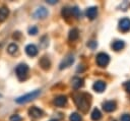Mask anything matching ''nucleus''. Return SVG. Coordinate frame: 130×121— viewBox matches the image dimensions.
I'll list each match as a JSON object with an SVG mask.
<instances>
[{"label": "nucleus", "instance_id": "obj_18", "mask_svg": "<svg viewBox=\"0 0 130 121\" xmlns=\"http://www.w3.org/2000/svg\"><path fill=\"white\" fill-rule=\"evenodd\" d=\"M9 14V10L6 7H1L0 8V21H4Z\"/></svg>", "mask_w": 130, "mask_h": 121}, {"label": "nucleus", "instance_id": "obj_14", "mask_svg": "<svg viewBox=\"0 0 130 121\" xmlns=\"http://www.w3.org/2000/svg\"><path fill=\"white\" fill-rule=\"evenodd\" d=\"M71 83H72V86L75 89H77V88H80L83 85V79L80 78V77H78V76H75V77L72 78Z\"/></svg>", "mask_w": 130, "mask_h": 121}, {"label": "nucleus", "instance_id": "obj_21", "mask_svg": "<svg viewBox=\"0 0 130 121\" xmlns=\"http://www.w3.org/2000/svg\"><path fill=\"white\" fill-rule=\"evenodd\" d=\"M62 16L65 17V18H69L71 15H72V11H71V8H68V7H65L62 9Z\"/></svg>", "mask_w": 130, "mask_h": 121}, {"label": "nucleus", "instance_id": "obj_22", "mask_svg": "<svg viewBox=\"0 0 130 121\" xmlns=\"http://www.w3.org/2000/svg\"><path fill=\"white\" fill-rule=\"evenodd\" d=\"M69 120L70 121H81L82 120V118H81V116L78 114V113H72L71 115H70V117H69Z\"/></svg>", "mask_w": 130, "mask_h": 121}, {"label": "nucleus", "instance_id": "obj_26", "mask_svg": "<svg viewBox=\"0 0 130 121\" xmlns=\"http://www.w3.org/2000/svg\"><path fill=\"white\" fill-rule=\"evenodd\" d=\"M121 121H130V115L129 114H124L121 116Z\"/></svg>", "mask_w": 130, "mask_h": 121}, {"label": "nucleus", "instance_id": "obj_5", "mask_svg": "<svg viewBox=\"0 0 130 121\" xmlns=\"http://www.w3.org/2000/svg\"><path fill=\"white\" fill-rule=\"evenodd\" d=\"M73 62H74V56L73 55H71V54H69V55H67L62 61H61V63H60V65H59V68L62 70V69H65V68H68V67H70L72 64H73Z\"/></svg>", "mask_w": 130, "mask_h": 121}, {"label": "nucleus", "instance_id": "obj_12", "mask_svg": "<svg viewBox=\"0 0 130 121\" xmlns=\"http://www.w3.org/2000/svg\"><path fill=\"white\" fill-rule=\"evenodd\" d=\"M93 89L95 90V92H98V93H102V92H104L105 90V88H106V82H104V81H102V80H98V81H95L94 83H93Z\"/></svg>", "mask_w": 130, "mask_h": 121}, {"label": "nucleus", "instance_id": "obj_20", "mask_svg": "<svg viewBox=\"0 0 130 121\" xmlns=\"http://www.w3.org/2000/svg\"><path fill=\"white\" fill-rule=\"evenodd\" d=\"M101 117H102V113L100 112V110L96 109V108L93 109V111H92V113H91V119H92V120H100Z\"/></svg>", "mask_w": 130, "mask_h": 121}, {"label": "nucleus", "instance_id": "obj_24", "mask_svg": "<svg viewBox=\"0 0 130 121\" xmlns=\"http://www.w3.org/2000/svg\"><path fill=\"white\" fill-rule=\"evenodd\" d=\"M28 34H29V35H32V36L37 35V34H38V27H37V26H30V27L28 28Z\"/></svg>", "mask_w": 130, "mask_h": 121}, {"label": "nucleus", "instance_id": "obj_25", "mask_svg": "<svg viewBox=\"0 0 130 121\" xmlns=\"http://www.w3.org/2000/svg\"><path fill=\"white\" fill-rule=\"evenodd\" d=\"M21 120H22V118L17 114H14V115L10 116V121H21Z\"/></svg>", "mask_w": 130, "mask_h": 121}, {"label": "nucleus", "instance_id": "obj_11", "mask_svg": "<svg viewBox=\"0 0 130 121\" xmlns=\"http://www.w3.org/2000/svg\"><path fill=\"white\" fill-rule=\"evenodd\" d=\"M103 109L106 112H112L116 109V103L114 101H107L103 104Z\"/></svg>", "mask_w": 130, "mask_h": 121}, {"label": "nucleus", "instance_id": "obj_1", "mask_svg": "<svg viewBox=\"0 0 130 121\" xmlns=\"http://www.w3.org/2000/svg\"><path fill=\"white\" fill-rule=\"evenodd\" d=\"M74 103L82 112H87L90 105V95L86 93H78L74 95Z\"/></svg>", "mask_w": 130, "mask_h": 121}, {"label": "nucleus", "instance_id": "obj_7", "mask_svg": "<svg viewBox=\"0 0 130 121\" xmlns=\"http://www.w3.org/2000/svg\"><path fill=\"white\" fill-rule=\"evenodd\" d=\"M119 28L123 32H127L130 29V19L129 18H122L119 21Z\"/></svg>", "mask_w": 130, "mask_h": 121}, {"label": "nucleus", "instance_id": "obj_19", "mask_svg": "<svg viewBox=\"0 0 130 121\" xmlns=\"http://www.w3.org/2000/svg\"><path fill=\"white\" fill-rule=\"evenodd\" d=\"M7 51H8V53H9V54L14 55V54H16V53H17V51H18V46H17L16 44L12 43V44H10V45L8 46Z\"/></svg>", "mask_w": 130, "mask_h": 121}, {"label": "nucleus", "instance_id": "obj_29", "mask_svg": "<svg viewBox=\"0 0 130 121\" xmlns=\"http://www.w3.org/2000/svg\"><path fill=\"white\" fill-rule=\"evenodd\" d=\"M47 2H48V3H50V4H55V3H57V1H56V0H48Z\"/></svg>", "mask_w": 130, "mask_h": 121}, {"label": "nucleus", "instance_id": "obj_16", "mask_svg": "<svg viewBox=\"0 0 130 121\" xmlns=\"http://www.w3.org/2000/svg\"><path fill=\"white\" fill-rule=\"evenodd\" d=\"M68 37H69V40H70V41H75V40H77L78 37H79V32H78V29H77L76 27H73L72 29H70Z\"/></svg>", "mask_w": 130, "mask_h": 121}, {"label": "nucleus", "instance_id": "obj_27", "mask_svg": "<svg viewBox=\"0 0 130 121\" xmlns=\"http://www.w3.org/2000/svg\"><path fill=\"white\" fill-rule=\"evenodd\" d=\"M125 87H126V89H127L128 92H130V81H127V82L125 83Z\"/></svg>", "mask_w": 130, "mask_h": 121}, {"label": "nucleus", "instance_id": "obj_30", "mask_svg": "<svg viewBox=\"0 0 130 121\" xmlns=\"http://www.w3.org/2000/svg\"><path fill=\"white\" fill-rule=\"evenodd\" d=\"M50 121H57V120H50Z\"/></svg>", "mask_w": 130, "mask_h": 121}, {"label": "nucleus", "instance_id": "obj_8", "mask_svg": "<svg viewBox=\"0 0 130 121\" xmlns=\"http://www.w3.org/2000/svg\"><path fill=\"white\" fill-rule=\"evenodd\" d=\"M47 15H48V10H47L45 7H39V8L35 11V13H34V16H35L36 18H41V19L45 18Z\"/></svg>", "mask_w": 130, "mask_h": 121}, {"label": "nucleus", "instance_id": "obj_10", "mask_svg": "<svg viewBox=\"0 0 130 121\" xmlns=\"http://www.w3.org/2000/svg\"><path fill=\"white\" fill-rule=\"evenodd\" d=\"M67 103V98L65 96H58L54 99V105L57 107H64Z\"/></svg>", "mask_w": 130, "mask_h": 121}, {"label": "nucleus", "instance_id": "obj_17", "mask_svg": "<svg viewBox=\"0 0 130 121\" xmlns=\"http://www.w3.org/2000/svg\"><path fill=\"white\" fill-rule=\"evenodd\" d=\"M124 47H125V43H124L123 41H120V40L115 41V42L112 44V48H113L115 51H120V50H122Z\"/></svg>", "mask_w": 130, "mask_h": 121}, {"label": "nucleus", "instance_id": "obj_13", "mask_svg": "<svg viewBox=\"0 0 130 121\" xmlns=\"http://www.w3.org/2000/svg\"><path fill=\"white\" fill-rule=\"evenodd\" d=\"M85 14H86V16L89 18V19H94L95 17H96V14H98V9H96V7H89V8H87L86 9V11H85Z\"/></svg>", "mask_w": 130, "mask_h": 121}, {"label": "nucleus", "instance_id": "obj_2", "mask_svg": "<svg viewBox=\"0 0 130 121\" xmlns=\"http://www.w3.org/2000/svg\"><path fill=\"white\" fill-rule=\"evenodd\" d=\"M40 95H41V90L36 89V90H32L28 94H25V95L21 96V97H18L17 99H15V102L17 104H25L27 102H30V101L37 99Z\"/></svg>", "mask_w": 130, "mask_h": 121}, {"label": "nucleus", "instance_id": "obj_28", "mask_svg": "<svg viewBox=\"0 0 130 121\" xmlns=\"http://www.w3.org/2000/svg\"><path fill=\"white\" fill-rule=\"evenodd\" d=\"M87 46H90V47H95V46H96V43L92 41V42H90L89 44H87Z\"/></svg>", "mask_w": 130, "mask_h": 121}, {"label": "nucleus", "instance_id": "obj_4", "mask_svg": "<svg viewBox=\"0 0 130 121\" xmlns=\"http://www.w3.org/2000/svg\"><path fill=\"white\" fill-rule=\"evenodd\" d=\"M109 62H110V57H109L108 54L102 52V53H99L96 55V64L99 66L105 67V66H107L109 64Z\"/></svg>", "mask_w": 130, "mask_h": 121}, {"label": "nucleus", "instance_id": "obj_6", "mask_svg": "<svg viewBox=\"0 0 130 121\" xmlns=\"http://www.w3.org/2000/svg\"><path fill=\"white\" fill-rule=\"evenodd\" d=\"M28 114L32 118H41L43 116V111L38 107H31L28 110Z\"/></svg>", "mask_w": 130, "mask_h": 121}, {"label": "nucleus", "instance_id": "obj_23", "mask_svg": "<svg viewBox=\"0 0 130 121\" xmlns=\"http://www.w3.org/2000/svg\"><path fill=\"white\" fill-rule=\"evenodd\" d=\"M71 11H72V15H74V16H76V17H79V16H80V10H79L77 7L71 8Z\"/></svg>", "mask_w": 130, "mask_h": 121}, {"label": "nucleus", "instance_id": "obj_15", "mask_svg": "<svg viewBox=\"0 0 130 121\" xmlns=\"http://www.w3.org/2000/svg\"><path fill=\"white\" fill-rule=\"evenodd\" d=\"M40 65H41V67H42L43 69L47 70V69H49V68H50L51 62H50V60H49L46 56H44V57H42V58H41V60H40Z\"/></svg>", "mask_w": 130, "mask_h": 121}, {"label": "nucleus", "instance_id": "obj_9", "mask_svg": "<svg viewBox=\"0 0 130 121\" xmlns=\"http://www.w3.org/2000/svg\"><path fill=\"white\" fill-rule=\"evenodd\" d=\"M25 53L30 56V57H34L38 54V48L34 45V44H28L26 47H25Z\"/></svg>", "mask_w": 130, "mask_h": 121}, {"label": "nucleus", "instance_id": "obj_3", "mask_svg": "<svg viewBox=\"0 0 130 121\" xmlns=\"http://www.w3.org/2000/svg\"><path fill=\"white\" fill-rule=\"evenodd\" d=\"M15 73H16V76L18 77L19 80H24L27 77L28 66L26 64H23V63L18 64L15 68Z\"/></svg>", "mask_w": 130, "mask_h": 121}]
</instances>
